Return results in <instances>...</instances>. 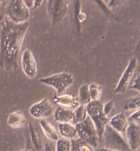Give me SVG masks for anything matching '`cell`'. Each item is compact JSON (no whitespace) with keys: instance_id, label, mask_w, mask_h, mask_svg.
<instances>
[{"instance_id":"1","label":"cell","mask_w":140,"mask_h":151,"mask_svg":"<svg viewBox=\"0 0 140 151\" xmlns=\"http://www.w3.org/2000/svg\"><path fill=\"white\" fill-rule=\"evenodd\" d=\"M30 23L17 24L4 17L0 29V69L17 71L18 59Z\"/></svg>"},{"instance_id":"2","label":"cell","mask_w":140,"mask_h":151,"mask_svg":"<svg viewBox=\"0 0 140 151\" xmlns=\"http://www.w3.org/2000/svg\"><path fill=\"white\" fill-rule=\"evenodd\" d=\"M88 116L96 127L99 141L103 138L104 130L109 123L108 116L103 112V105L99 100L91 101L86 106Z\"/></svg>"},{"instance_id":"3","label":"cell","mask_w":140,"mask_h":151,"mask_svg":"<svg viewBox=\"0 0 140 151\" xmlns=\"http://www.w3.org/2000/svg\"><path fill=\"white\" fill-rule=\"evenodd\" d=\"M30 8L23 0H9L5 8V17L12 23H26L30 17Z\"/></svg>"},{"instance_id":"4","label":"cell","mask_w":140,"mask_h":151,"mask_svg":"<svg viewBox=\"0 0 140 151\" xmlns=\"http://www.w3.org/2000/svg\"><path fill=\"white\" fill-rule=\"evenodd\" d=\"M39 82L40 83L54 88L56 91L57 95H62V93L74 83V78L69 73L61 72L47 77L41 78Z\"/></svg>"},{"instance_id":"5","label":"cell","mask_w":140,"mask_h":151,"mask_svg":"<svg viewBox=\"0 0 140 151\" xmlns=\"http://www.w3.org/2000/svg\"><path fill=\"white\" fill-rule=\"evenodd\" d=\"M75 127L79 138L96 149L99 145V138L96 127L88 115L83 121L75 125Z\"/></svg>"},{"instance_id":"6","label":"cell","mask_w":140,"mask_h":151,"mask_svg":"<svg viewBox=\"0 0 140 151\" xmlns=\"http://www.w3.org/2000/svg\"><path fill=\"white\" fill-rule=\"evenodd\" d=\"M70 0H47L46 10L53 26L62 21L68 12Z\"/></svg>"},{"instance_id":"7","label":"cell","mask_w":140,"mask_h":151,"mask_svg":"<svg viewBox=\"0 0 140 151\" xmlns=\"http://www.w3.org/2000/svg\"><path fill=\"white\" fill-rule=\"evenodd\" d=\"M103 136L105 137V148L118 151H131L124 136L114 130L109 124L105 127Z\"/></svg>"},{"instance_id":"8","label":"cell","mask_w":140,"mask_h":151,"mask_svg":"<svg viewBox=\"0 0 140 151\" xmlns=\"http://www.w3.org/2000/svg\"><path fill=\"white\" fill-rule=\"evenodd\" d=\"M137 64H138V60L136 57H133L129 60L127 66L115 86L114 89L115 94H123L126 93L137 68Z\"/></svg>"},{"instance_id":"9","label":"cell","mask_w":140,"mask_h":151,"mask_svg":"<svg viewBox=\"0 0 140 151\" xmlns=\"http://www.w3.org/2000/svg\"><path fill=\"white\" fill-rule=\"evenodd\" d=\"M26 148L32 151H42L43 141L38 129L32 122H29L25 132Z\"/></svg>"},{"instance_id":"10","label":"cell","mask_w":140,"mask_h":151,"mask_svg":"<svg viewBox=\"0 0 140 151\" xmlns=\"http://www.w3.org/2000/svg\"><path fill=\"white\" fill-rule=\"evenodd\" d=\"M22 70L29 78H34L38 73L37 62L32 50L27 48L22 52L21 57Z\"/></svg>"},{"instance_id":"11","label":"cell","mask_w":140,"mask_h":151,"mask_svg":"<svg viewBox=\"0 0 140 151\" xmlns=\"http://www.w3.org/2000/svg\"><path fill=\"white\" fill-rule=\"evenodd\" d=\"M31 116L36 119H44L49 117L53 112L52 104L48 99L44 98L31 106L29 110Z\"/></svg>"},{"instance_id":"12","label":"cell","mask_w":140,"mask_h":151,"mask_svg":"<svg viewBox=\"0 0 140 151\" xmlns=\"http://www.w3.org/2000/svg\"><path fill=\"white\" fill-rule=\"evenodd\" d=\"M125 135L131 150L137 151L140 147V126L138 123L128 124Z\"/></svg>"},{"instance_id":"13","label":"cell","mask_w":140,"mask_h":151,"mask_svg":"<svg viewBox=\"0 0 140 151\" xmlns=\"http://www.w3.org/2000/svg\"><path fill=\"white\" fill-rule=\"evenodd\" d=\"M53 103L62 108L74 110L80 105L78 97L72 94L57 95L53 97Z\"/></svg>"},{"instance_id":"14","label":"cell","mask_w":140,"mask_h":151,"mask_svg":"<svg viewBox=\"0 0 140 151\" xmlns=\"http://www.w3.org/2000/svg\"><path fill=\"white\" fill-rule=\"evenodd\" d=\"M109 125L123 136L126 134V131L128 126V121L124 113L121 112L114 115L110 121Z\"/></svg>"},{"instance_id":"15","label":"cell","mask_w":140,"mask_h":151,"mask_svg":"<svg viewBox=\"0 0 140 151\" xmlns=\"http://www.w3.org/2000/svg\"><path fill=\"white\" fill-rule=\"evenodd\" d=\"M26 116L22 110H17L11 112L7 119L8 126L14 129L23 128L26 125Z\"/></svg>"},{"instance_id":"16","label":"cell","mask_w":140,"mask_h":151,"mask_svg":"<svg viewBox=\"0 0 140 151\" xmlns=\"http://www.w3.org/2000/svg\"><path fill=\"white\" fill-rule=\"evenodd\" d=\"M73 116H74L73 110L62 108L60 106L55 109L54 114H53L55 122L58 123H70L71 121H73Z\"/></svg>"},{"instance_id":"17","label":"cell","mask_w":140,"mask_h":151,"mask_svg":"<svg viewBox=\"0 0 140 151\" xmlns=\"http://www.w3.org/2000/svg\"><path fill=\"white\" fill-rule=\"evenodd\" d=\"M59 133L62 137L68 139H73L78 137L77 132L75 125L70 123H59L58 125Z\"/></svg>"},{"instance_id":"18","label":"cell","mask_w":140,"mask_h":151,"mask_svg":"<svg viewBox=\"0 0 140 151\" xmlns=\"http://www.w3.org/2000/svg\"><path fill=\"white\" fill-rule=\"evenodd\" d=\"M39 124L44 135L49 139L52 142H56L59 139V135L56 129L49 122L45 119H41L40 120Z\"/></svg>"},{"instance_id":"19","label":"cell","mask_w":140,"mask_h":151,"mask_svg":"<svg viewBox=\"0 0 140 151\" xmlns=\"http://www.w3.org/2000/svg\"><path fill=\"white\" fill-rule=\"evenodd\" d=\"M94 147L85 142L79 137L71 139L70 151H96Z\"/></svg>"},{"instance_id":"20","label":"cell","mask_w":140,"mask_h":151,"mask_svg":"<svg viewBox=\"0 0 140 151\" xmlns=\"http://www.w3.org/2000/svg\"><path fill=\"white\" fill-rule=\"evenodd\" d=\"M78 100L80 105L86 106L92 101L89 93L88 85L87 84H83L80 86L78 92Z\"/></svg>"},{"instance_id":"21","label":"cell","mask_w":140,"mask_h":151,"mask_svg":"<svg viewBox=\"0 0 140 151\" xmlns=\"http://www.w3.org/2000/svg\"><path fill=\"white\" fill-rule=\"evenodd\" d=\"M73 112H74V116H73L72 123L75 125L83 121L88 116L86 106L83 105H79L77 108H75Z\"/></svg>"},{"instance_id":"22","label":"cell","mask_w":140,"mask_h":151,"mask_svg":"<svg viewBox=\"0 0 140 151\" xmlns=\"http://www.w3.org/2000/svg\"><path fill=\"white\" fill-rule=\"evenodd\" d=\"M89 93L92 101L99 100L103 94V87L96 83H91L88 85Z\"/></svg>"},{"instance_id":"23","label":"cell","mask_w":140,"mask_h":151,"mask_svg":"<svg viewBox=\"0 0 140 151\" xmlns=\"http://www.w3.org/2000/svg\"><path fill=\"white\" fill-rule=\"evenodd\" d=\"M124 109L127 111L140 109V95H137L128 99L124 104Z\"/></svg>"},{"instance_id":"24","label":"cell","mask_w":140,"mask_h":151,"mask_svg":"<svg viewBox=\"0 0 140 151\" xmlns=\"http://www.w3.org/2000/svg\"><path fill=\"white\" fill-rule=\"evenodd\" d=\"M71 140L64 137H60L56 141L55 151H70Z\"/></svg>"},{"instance_id":"25","label":"cell","mask_w":140,"mask_h":151,"mask_svg":"<svg viewBox=\"0 0 140 151\" xmlns=\"http://www.w3.org/2000/svg\"><path fill=\"white\" fill-rule=\"evenodd\" d=\"M114 107V102L113 100H110L107 101L103 105V112L108 116L109 114H110L113 111Z\"/></svg>"},{"instance_id":"26","label":"cell","mask_w":140,"mask_h":151,"mask_svg":"<svg viewBox=\"0 0 140 151\" xmlns=\"http://www.w3.org/2000/svg\"><path fill=\"white\" fill-rule=\"evenodd\" d=\"M128 121L130 123H138L140 122V109L135 110L134 112L132 113L128 117Z\"/></svg>"},{"instance_id":"27","label":"cell","mask_w":140,"mask_h":151,"mask_svg":"<svg viewBox=\"0 0 140 151\" xmlns=\"http://www.w3.org/2000/svg\"><path fill=\"white\" fill-rule=\"evenodd\" d=\"M128 88L140 92V74L134 79L133 84L128 86Z\"/></svg>"},{"instance_id":"28","label":"cell","mask_w":140,"mask_h":151,"mask_svg":"<svg viewBox=\"0 0 140 151\" xmlns=\"http://www.w3.org/2000/svg\"><path fill=\"white\" fill-rule=\"evenodd\" d=\"M9 0H0V21L5 17V8Z\"/></svg>"},{"instance_id":"29","label":"cell","mask_w":140,"mask_h":151,"mask_svg":"<svg viewBox=\"0 0 140 151\" xmlns=\"http://www.w3.org/2000/svg\"><path fill=\"white\" fill-rule=\"evenodd\" d=\"M124 0H110L108 4V8L110 9H114L120 5L122 3H123Z\"/></svg>"},{"instance_id":"30","label":"cell","mask_w":140,"mask_h":151,"mask_svg":"<svg viewBox=\"0 0 140 151\" xmlns=\"http://www.w3.org/2000/svg\"><path fill=\"white\" fill-rule=\"evenodd\" d=\"M94 1H96V3L99 5V7L102 9V10H103V12L108 13V14L110 12V10H109L110 8H109L108 6L106 5L104 0H94Z\"/></svg>"},{"instance_id":"31","label":"cell","mask_w":140,"mask_h":151,"mask_svg":"<svg viewBox=\"0 0 140 151\" xmlns=\"http://www.w3.org/2000/svg\"><path fill=\"white\" fill-rule=\"evenodd\" d=\"M42 151H55V145L52 141L46 142L43 146Z\"/></svg>"},{"instance_id":"32","label":"cell","mask_w":140,"mask_h":151,"mask_svg":"<svg viewBox=\"0 0 140 151\" xmlns=\"http://www.w3.org/2000/svg\"><path fill=\"white\" fill-rule=\"evenodd\" d=\"M43 1L44 0H34V6H33V7L34 8H38V7H40Z\"/></svg>"},{"instance_id":"33","label":"cell","mask_w":140,"mask_h":151,"mask_svg":"<svg viewBox=\"0 0 140 151\" xmlns=\"http://www.w3.org/2000/svg\"><path fill=\"white\" fill-rule=\"evenodd\" d=\"M26 4V5L30 8H32L34 6V0H23Z\"/></svg>"},{"instance_id":"34","label":"cell","mask_w":140,"mask_h":151,"mask_svg":"<svg viewBox=\"0 0 140 151\" xmlns=\"http://www.w3.org/2000/svg\"><path fill=\"white\" fill-rule=\"evenodd\" d=\"M96 151H118V150L109 149V148H100V149H98Z\"/></svg>"},{"instance_id":"35","label":"cell","mask_w":140,"mask_h":151,"mask_svg":"<svg viewBox=\"0 0 140 151\" xmlns=\"http://www.w3.org/2000/svg\"><path fill=\"white\" fill-rule=\"evenodd\" d=\"M18 151H32V150H29V149H28V148H24V149H22V150H18Z\"/></svg>"}]
</instances>
